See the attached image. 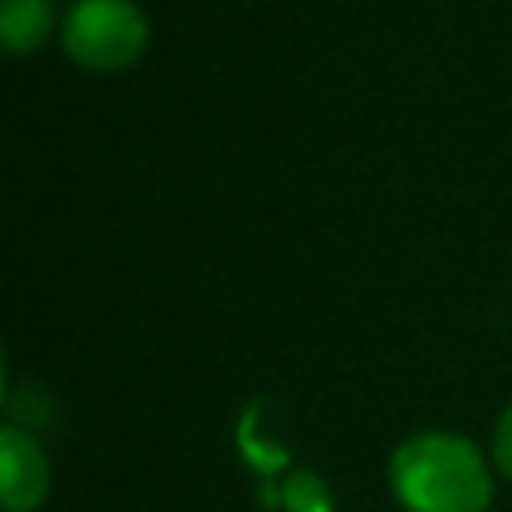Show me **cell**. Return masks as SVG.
<instances>
[{"instance_id":"obj_7","label":"cell","mask_w":512,"mask_h":512,"mask_svg":"<svg viewBox=\"0 0 512 512\" xmlns=\"http://www.w3.org/2000/svg\"><path fill=\"white\" fill-rule=\"evenodd\" d=\"M0 396H4V356H0Z\"/></svg>"},{"instance_id":"obj_4","label":"cell","mask_w":512,"mask_h":512,"mask_svg":"<svg viewBox=\"0 0 512 512\" xmlns=\"http://www.w3.org/2000/svg\"><path fill=\"white\" fill-rule=\"evenodd\" d=\"M52 28L48 0H0V52L24 56L44 44Z\"/></svg>"},{"instance_id":"obj_6","label":"cell","mask_w":512,"mask_h":512,"mask_svg":"<svg viewBox=\"0 0 512 512\" xmlns=\"http://www.w3.org/2000/svg\"><path fill=\"white\" fill-rule=\"evenodd\" d=\"M492 456H496V468L512 480V404L500 412V420L492 428Z\"/></svg>"},{"instance_id":"obj_5","label":"cell","mask_w":512,"mask_h":512,"mask_svg":"<svg viewBox=\"0 0 512 512\" xmlns=\"http://www.w3.org/2000/svg\"><path fill=\"white\" fill-rule=\"evenodd\" d=\"M284 504H288V512H328V496H324L320 480L308 472H300L284 484Z\"/></svg>"},{"instance_id":"obj_2","label":"cell","mask_w":512,"mask_h":512,"mask_svg":"<svg viewBox=\"0 0 512 512\" xmlns=\"http://www.w3.org/2000/svg\"><path fill=\"white\" fill-rule=\"evenodd\" d=\"M148 44V24L132 0H80L64 24V48L92 72L128 68Z\"/></svg>"},{"instance_id":"obj_3","label":"cell","mask_w":512,"mask_h":512,"mask_svg":"<svg viewBox=\"0 0 512 512\" xmlns=\"http://www.w3.org/2000/svg\"><path fill=\"white\" fill-rule=\"evenodd\" d=\"M52 468L36 436L0 428V512H32L44 504Z\"/></svg>"},{"instance_id":"obj_1","label":"cell","mask_w":512,"mask_h":512,"mask_svg":"<svg viewBox=\"0 0 512 512\" xmlns=\"http://www.w3.org/2000/svg\"><path fill=\"white\" fill-rule=\"evenodd\" d=\"M392 492L408 512H488L492 472L472 440L420 432L392 456Z\"/></svg>"}]
</instances>
